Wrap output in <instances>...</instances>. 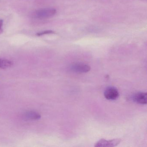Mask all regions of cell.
<instances>
[{
	"instance_id": "cell-1",
	"label": "cell",
	"mask_w": 147,
	"mask_h": 147,
	"mask_svg": "<svg viewBox=\"0 0 147 147\" xmlns=\"http://www.w3.org/2000/svg\"><path fill=\"white\" fill-rule=\"evenodd\" d=\"M56 13L57 10L55 8H42L36 11L33 15L36 18L45 19L52 18L55 15Z\"/></svg>"
},
{
	"instance_id": "cell-2",
	"label": "cell",
	"mask_w": 147,
	"mask_h": 147,
	"mask_svg": "<svg viewBox=\"0 0 147 147\" xmlns=\"http://www.w3.org/2000/svg\"><path fill=\"white\" fill-rule=\"evenodd\" d=\"M121 139L120 138H116L112 140H107L102 138L96 143L94 147H113L118 145Z\"/></svg>"
},
{
	"instance_id": "cell-3",
	"label": "cell",
	"mask_w": 147,
	"mask_h": 147,
	"mask_svg": "<svg viewBox=\"0 0 147 147\" xmlns=\"http://www.w3.org/2000/svg\"><path fill=\"white\" fill-rule=\"evenodd\" d=\"M69 69L72 72L78 74H82L89 72L91 69V67L87 64L81 63H75L70 65Z\"/></svg>"
},
{
	"instance_id": "cell-4",
	"label": "cell",
	"mask_w": 147,
	"mask_h": 147,
	"mask_svg": "<svg viewBox=\"0 0 147 147\" xmlns=\"http://www.w3.org/2000/svg\"><path fill=\"white\" fill-rule=\"evenodd\" d=\"M104 96L107 99L114 100L118 98L119 93L117 89L115 88L109 87L105 90Z\"/></svg>"
},
{
	"instance_id": "cell-5",
	"label": "cell",
	"mask_w": 147,
	"mask_h": 147,
	"mask_svg": "<svg viewBox=\"0 0 147 147\" xmlns=\"http://www.w3.org/2000/svg\"><path fill=\"white\" fill-rule=\"evenodd\" d=\"M132 98L133 101L137 104L146 105L147 102V94L146 93L142 92L137 93L134 94Z\"/></svg>"
},
{
	"instance_id": "cell-6",
	"label": "cell",
	"mask_w": 147,
	"mask_h": 147,
	"mask_svg": "<svg viewBox=\"0 0 147 147\" xmlns=\"http://www.w3.org/2000/svg\"><path fill=\"white\" fill-rule=\"evenodd\" d=\"M23 117L25 120H36L41 118V115L35 111H28L24 113Z\"/></svg>"
},
{
	"instance_id": "cell-7",
	"label": "cell",
	"mask_w": 147,
	"mask_h": 147,
	"mask_svg": "<svg viewBox=\"0 0 147 147\" xmlns=\"http://www.w3.org/2000/svg\"><path fill=\"white\" fill-rule=\"evenodd\" d=\"M13 63L12 61L6 59L0 58V68L6 69L11 67Z\"/></svg>"
},
{
	"instance_id": "cell-8",
	"label": "cell",
	"mask_w": 147,
	"mask_h": 147,
	"mask_svg": "<svg viewBox=\"0 0 147 147\" xmlns=\"http://www.w3.org/2000/svg\"><path fill=\"white\" fill-rule=\"evenodd\" d=\"M55 32L54 31L49 30L43 31L41 32H38L36 34V36L39 37L44 36V35L54 34H55Z\"/></svg>"
},
{
	"instance_id": "cell-9",
	"label": "cell",
	"mask_w": 147,
	"mask_h": 147,
	"mask_svg": "<svg viewBox=\"0 0 147 147\" xmlns=\"http://www.w3.org/2000/svg\"><path fill=\"white\" fill-rule=\"evenodd\" d=\"M3 25V21L2 20L0 19V34H1L3 32L2 26Z\"/></svg>"
}]
</instances>
